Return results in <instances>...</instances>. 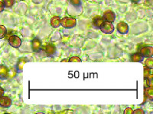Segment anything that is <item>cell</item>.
<instances>
[{"label":"cell","mask_w":153,"mask_h":114,"mask_svg":"<svg viewBox=\"0 0 153 114\" xmlns=\"http://www.w3.org/2000/svg\"><path fill=\"white\" fill-rule=\"evenodd\" d=\"M61 25L66 29H71L76 27V20L72 17H65L61 19Z\"/></svg>","instance_id":"1"},{"label":"cell","mask_w":153,"mask_h":114,"mask_svg":"<svg viewBox=\"0 0 153 114\" xmlns=\"http://www.w3.org/2000/svg\"><path fill=\"white\" fill-rule=\"evenodd\" d=\"M100 31L104 33L105 34H111L114 31L115 28L113 26V23L108 22V21H104V22L102 24V25L100 28Z\"/></svg>","instance_id":"2"},{"label":"cell","mask_w":153,"mask_h":114,"mask_svg":"<svg viewBox=\"0 0 153 114\" xmlns=\"http://www.w3.org/2000/svg\"><path fill=\"white\" fill-rule=\"evenodd\" d=\"M9 43L11 47L14 48H19L22 45V40L17 35H12L9 38Z\"/></svg>","instance_id":"3"},{"label":"cell","mask_w":153,"mask_h":114,"mask_svg":"<svg viewBox=\"0 0 153 114\" xmlns=\"http://www.w3.org/2000/svg\"><path fill=\"white\" fill-rule=\"evenodd\" d=\"M117 29L118 32L121 34H126L129 32V27L128 24L124 21H120L117 24Z\"/></svg>","instance_id":"4"},{"label":"cell","mask_w":153,"mask_h":114,"mask_svg":"<svg viewBox=\"0 0 153 114\" xmlns=\"http://www.w3.org/2000/svg\"><path fill=\"white\" fill-rule=\"evenodd\" d=\"M139 53L143 56V58H149V57H152L153 56V47L152 46L148 47H144L140 50Z\"/></svg>","instance_id":"5"},{"label":"cell","mask_w":153,"mask_h":114,"mask_svg":"<svg viewBox=\"0 0 153 114\" xmlns=\"http://www.w3.org/2000/svg\"><path fill=\"white\" fill-rule=\"evenodd\" d=\"M12 100L10 97L2 95L0 97V107L3 108H9L12 106Z\"/></svg>","instance_id":"6"},{"label":"cell","mask_w":153,"mask_h":114,"mask_svg":"<svg viewBox=\"0 0 153 114\" xmlns=\"http://www.w3.org/2000/svg\"><path fill=\"white\" fill-rule=\"evenodd\" d=\"M42 48V43L38 38H34L31 41V49L35 53H38Z\"/></svg>","instance_id":"7"},{"label":"cell","mask_w":153,"mask_h":114,"mask_svg":"<svg viewBox=\"0 0 153 114\" xmlns=\"http://www.w3.org/2000/svg\"><path fill=\"white\" fill-rule=\"evenodd\" d=\"M103 18H104L105 21H108V22H114L115 19H116V14L115 12L112 10H106L103 13Z\"/></svg>","instance_id":"8"},{"label":"cell","mask_w":153,"mask_h":114,"mask_svg":"<svg viewBox=\"0 0 153 114\" xmlns=\"http://www.w3.org/2000/svg\"><path fill=\"white\" fill-rule=\"evenodd\" d=\"M56 47L52 43H48L45 47V53L48 56H53L56 53Z\"/></svg>","instance_id":"9"},{"label":"cell","mask_w":153,"mask_h":114,"mask_svg":"<svg viewBox=\"0 0 153 114\" xmlns=\"http://www.w3.org/2000/svg\"><path fill=\"white\" fill-rule=\"evenodd\" d=\"M9 77V70L8 67L4 65H0V78L7 79Z\"/></svg>","instance_id":"10"},{"label":"cell","mask_w":153,"mask_h":114,"mask_svg":"<svg viewBox=\"0 0 153 114\" xmlns=\"http://www.w3.org/2000/svg\"><path fill=\"white\" fill-rule=\"evenodd\" d=\"M105 21L104 18H103V17H102V16H96V17L94 18V19H93V25L94 26V28H100V26L102 25V24H103V22Z\"/></svg>","instance_id":"11"},{"label":"cell","mask_w":153,"mask_h":114,"mask_svg":"<svg viewBox=\"0 0 153 114\" xmlns=\"http://www.w3.org/2000/svg\"><path fill=\"white\" fill-rule=\"evenodd\" d=\"M51 26L54 28H57L61 26V18L59 16H53L50 20Z\"/></svg>","instance_id":"12"},{"label":"cell","mask_w":153,"mask_h":114,"mask_svg":"<svg viewBox=\"0 0 153 114\" xmlns=\"http://www.w3.org/2000/svg\"><path fill=\"white\" fill-rule=\"evenodd\" d=\"M143 57L139 53H134L130 56V61L132 62H141Z\"/></svg>","instance_id":"13"},{"label":"cell","mask_w":153,"mask_h":114,"mask_svg":"<svg viewBox=\"0 0 153 114\" xmlns=\"http://www.w3.org/2000/svg\"><path fill=\"white\" fill-rule=\"evenodd\" d=\"M28 62L26 58H20L19 59L17 62V65H16V69H17V72H21L23 70V67H24V65Z\"/></svg>","instance_id":"14"},{"label":"cell","mask_w":153,"mask_h":114,"mask_svg":"<svg viewBox=\"0 0 153 114\" xmlns=\"http://www.w3.org/2000/svg\"><path fill=\"white\" fill-rule=\"evenodd\" d=\"M145 97L150 100L153 99V87H147L145 88Z\"/></svg>","instance_id":"15"},{"label":"cell","mask_w":153,"mask_h":114,"mask_svg":"<svg viewBox=\"0 0 153 114\" xmlns=\"http://www.w3.org/2000/svg\"><path fill=\"white\" fill-rule=\"evenodd\" d=\"M144 64H145V67L149 68V69H152L153 68V58L152 57H149V58H146Z\"/></svg>","instance_id":"16"},{"label":"cell","mask_w":153,"mask_h":114,"mask_svg":"<svg viewBox=\"0 0 153 114\" xmlns=\"http://www.w3.org/2000/svg\"><path fill=\"white\" fill-rule=\"evenodd\" d=\"M7 34V29L3 25H0V39H2Z\"/></svg>","instance_id":"17"},{"label":"cell","mask_w":153,"mask_h":114,"mask_svg":"<svg viewBox=\"0 0 153 114\" xmlns=\"http://www.w3.org/2000/svg\"><path fill=\"white\" fill-rule=\"evenodd\" d=\"M16 0H3V3L5 7L12 8L14 5Z\"/></svg>","instance_id":"18"},{"label":"cell","mask_w":153,"mask_h":114,"mask_svg":"<svg viewBox=\"0 0 153 114\" xmlns=\"http://www.w3.org/2000/svg\"><path fill=\"white\" fill-rule=\"evenodd\" d=\"M70 3L74 5V7H79L81 5V1L80 0H69Z\"/></svg>","instance_id":"19"},{"label":"cell","mask_w":153,"mask_h":114,"mask_svg":"<svg viewBox=\"0 0 153 114\" xmlns=\"http://www.w3.org/2000/svg\"><path fill=\"white\" fill-rule=\"evenodd\" d=\"M70 62H81L82 60L79 56H72L71 59L68 60Z\"/></svg>","instance_id":"20"},{"label":"cell","mask_w":153,"mask_h":114,"mask_svg":"<svg viewBox=\"0 0 153 114\" xmlns=\"http://www.w3.org/2000/svg\"><path fill=\"white\" fill-rule=\"evenodd\" d=\"M151 70L152 69H149V68H144V78H147L150 75V74H151Z\"/></svg>","instance_id":"21"},{"label":"cell","mask_w":153,"mask_h":114,"mask_svg":"<svg viewBox=\"0 0 153 114\" xmlns=\"http://www.w3.org/2000/svg\"><path fill=\"white\" fill-rule=\"evenodd\" d=\"M124 113L125 114H132L133 113V110H132V108H130V107H128V108L125 109V110H124Z\"/></svg>","instance_id":"22"},{"label":"cell","mask_w":153,"mask_h":114,"mask_svg":"<svg viewBox=\"0 0 153 114\" xmlns=\"http://www.w3.org/2000/svg\"><path fill=\"white\" fill-rule=\"evenodd\" d=\"M133 113L135 114H144L145 111L143 109H137L136 110H133Z\"/></svg>","instance_id":"23"},{"label":"cell","mask_w":153,"mask_h":114,"mask_svg":"<svg viewBox=\"0 0 153 114\" xmlns=\"http://www.w3.org/2000/svg\"><path fill=\"white\" fill-rule=\"evenodd\" d=\"M4 9H5V5H4L3 1H0V12H3Z\"/></svg>","instance_id":"24"},{"label":"cell","mask_w":153,"mask_h":114,"mask_svg":"<svg viewBox=\"0 0 153 114\" xmlns=\"http://www.w3.org/2000/svg\"><path fill=\"white\" fill-rule=\"evenodd\" d=\"M4 94H5V90H4L2 87L0 86V97L2 96V95H4Z\"/></svg>","instance_id":"25"},{"label":"cell","mask_w":153,"mask_h":114,"mask_svg":"<svg viewBox=\"0 0 153 114\" xmlns=\"http://www.w3.org/2000/svg\"><path fill=\"white\" fill-rule=\"evenodd\" d=\"M132 2H134V3H138V2H139L141 0H131Z\"/></svg>","instance_id":"26"},{"label":"cell","mask_w":153,"mask_h":114,"mask_svg":"<svg viewBox=\"0 0 153 114\" xmlns=\"http://www.w3.org/2000/svg\"><path fill=\"white\" fill-rule=\"evenodd\" d=\"M75 75H76V78H78V72H76Z\"/></svg>","instance_id":"27"},{"label":"cell","mask_w":153,"mask_h":114,"mask_svg":"<svg viewBox=\"0 0 153 114\" xmlns=\"http://www.w3.org/2000/svg\"><path fill=\"white\" fill-rule=\"evenodd\" d=\"M61 62H68V59H65V60H62Z\"/></svg>","instance_id":"28"}]
</instances>
